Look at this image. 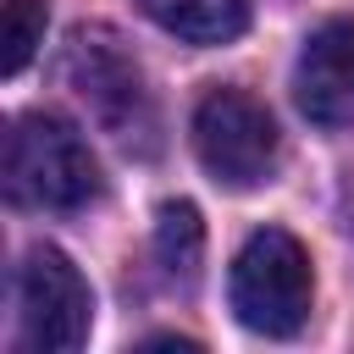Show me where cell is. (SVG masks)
Returning <instances> with one entry per match:
<instances>
[{"label": "cell", "mask_w": 354, "mask_h": 354, "mask_svg": "<svg viewBox=\"0 0 354 354\" xmlns=\"http://www.w3.org/2000/svg\"><path fill=\"white\" fill-rule=\"evenodd\" d=\"M6 194L28 210H83L100 194V160L72 122L28 111L6 133Z\"/></svg>", "instance_id": "1"}, {"label": "cell", "mask_w": 354, "mask_h": 354, "mask_svg": "<svg viewBox=\"0 0 354 354\" xmlns=\"http://www.w3.org/2000/svg\"><path fill=\"white\" fill-rule=\"evenodd\" d=\"M310 254L293 232L282 227H260L243 238L238 260H232V277H227V299H232V315L260 332V337H293L304 321H310Z\"/></svg>", "instance_id": "2"}, {"label": "cell", "mask_w": 354, "mask_h": 354, "mask_svg": "<svg viewBox=\"0 0 354 354\" xmlns=\"http://www.w3.org/2000/svg\"><path fill=\"white\" fill-rule=\"evenodd\" d=\"M194 149L221 188H260L282 160V133L254 94L210 88L194 105Z\"/></svg>", "instance_id": "3"}, {"label": "cell", "mask_w": 354, "mask_h": 354, "mask_svg": "<svg viewBox=\"0 0 354 354\" xmlns=\"http://www.w3.org/2000/svg\"><path fill=\"white\" fill-rule=\"evenodd\" d=\"M88 321H94V299H88V282L77 277V266L50 243L28 249V260L17 266V337H22V348L72 354V348H83Z\"/></svg>", "instance_id": "4"}, {"label": "cell", "mask_w": 354, "mask_h": 354, "mask_svg": "<svg viewBox=\"0 0 354 354\" xmlns=\"http://www.w3.org/2000/svg\"><path fill=\"white\" fill-rule=\"evenodd\" d=\"M66 77L83 94V105L100 116V127L116 133L122 144L155 133L144 72H138V61L122 50V39L111 28H77L72 33V44H66Z\"/></svg>", "instance_id": "5"}, {"label": "cell", "mask_w": 354, "mask_h": 354, "mask_svg": "<svg viewBox=\"0 0 354 354\" xmlns=\"http://www.w3.org/2000/svg\"><path fill=\"white\" fill-rule=\"evenodd\" d=\"M293 100L315 127H354V22L310 33L293 66Z\"/></svg>", "instance_id": "6"}, {"label": "cell", "mask_w": 354, "mask_h": 354, "mask_svg": "<svg viewBox=\"0 0 354 354\" xmlns=\"http://www.w3.org/2000/svg\"><path fill=\"white\" fill-rule=\"evenodd\" d=\"M138 11L183 44H232L249 28V0H138Z\"/></svg>", "instance_id": "7"}, {"label": "cell", "mask_w": 354, "mask_h": 354, "mask_svg": "<svg viewBox=\"0 0 354 354\" xmlns=\"http://www.w3.org/2000/svg\"><path fill=\"white\" fill-rule=\"evenodd\" d=\"M155 254H160V266H166L183 288L199 277V260H205V221H199V210H194L188 199L160 205V216H155Z\"/></svg>", "instance_id": "8"}, {"label": "cell", "mask_w": 354, "mask_h": 354, "mask_svg": "<svg viewBox=\"0 0 354 354\" xmlns=\"http://www.w3.org/2000/svg\"><path fill=\"white\" fill-rule=\"evenodd\" d=\"M44 22H50V11H44V0H6V11H0V28H6V55H0V72L6 77H17L28 61H33V50L44 44Z\"/></svg>", "instance_id": "9"}]
</instances>
